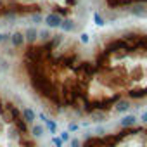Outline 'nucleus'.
Listing matches in <instances>:
<instances>
[{
    "instance_id": "423d86ee",
    "label": "nucleus",
    "mask_w": 147,
    "mask_h": 147,
    "mask_svg": "<svg viewBox=\"0 0 147 147\" xmlns=\"http://www.w3.org/2000/svg\"><path fill=\"white\" fill-rule=\"evenodd\" d=\"M61 30H62L64 33H71V31L76 30V24H75V21H73V19H62Z\"/></svg>"
},
{
    "instance_id": "20e7f679",
    "label": "nucleus",
    "mask_w": 147,
    "mask_h": 147,
    "mask_svg": "<svg viewBox=\"0 0 147 147\" xmlns=\"http://www.w3.org/2000/svg\"><path fill=\"white\" fill-rule=\"evenodd\" d=\"M21 118L30 125V123H33V121L36 119V113H35L31 107H24V109L21 111Z\"/></svg>"
},
{
    "instance_id": "39448f33",
    "label": "nucleus",
    "mask_w": 147,
    "mask_h": 147,
    "mask_svg": "<svg viewBox=\"0 0 147 147\" xmlns=\"http://www.w3.org/2000/svg\"><path fill=\"white\" fill-rule=\"evenodd\" d=\"M23 35H24V40H26L28 43H33V42H36V38H38V30H36L35 26H31V28H28Z\"/></svg>"
},
{
    "instance_id": "dca6fc26",
    "label": "nucleus",
    "mask_w": 147,
    "mask_h": 147,
    "mask_svg": "<svg viewBox=\"0 0 147 147\" xmlns=\"http://www.w3.org/2000/svg\"><path fill=\"white\" fill-rule=\"evenodd\" d=\"M52 142H54V145H55V147H62V145H64V142H62V140H61V137H57V135H54V137H52Z\"/></svg>"
},
{
    "instance_id": "f03ea898",
    "label": "nucleus",
    "mask_w": 147,
    "mask_h": 147,
    "mask_svg": "<svg viewBox=\"0 0 147 147\" xmlns=\"http://www.w3.org/2000/svg\"><path fill=\"white\" fill-rule=\"evenodd\" d=\"M128 11H130V14H133L137 18H142V19L147 18V5H144V4H133Z\"/></svg>"
},
{
    "instance_id": "412c9836",
    "label": "nucleus",
    "mask_w": 147,
    "mask_h": 147,
    "mask_svg": "<svg viewBox=\"0 0 147 147\" xmlns=\"http://www.w3.org/2000/svg\"><path fill=\"white\" fill-rule=\"evenodd\" d=\"M88 40H90V38H88V35H87V33H83V35H82V42H83V43H88Z\"/></svg>"
},
{
    "instance_id": "aec40b11",
    "label": "nucleus",
    "mask_w": 147,
    "mask_h": 147,
    "mask_svg": "<svg viewBox=\"0 0 147 147\" xmlns=\"http://www.w3.org/2000/svg\"><path fill=\"white\" fill-rule=\"evenodd\" d=\"M0 67H2L4 71H7V69H9V64H7V61H2V62H0Z\"/></svg>"
},
{
    "instance_id": "0eeeda50",
    "label": "nucleus",
    "mask_w": 147,
    "mask_h": 147,
    "mask_svg": "<svg viewBox=\"0 0 147 147\" xmlns=\"http://www.w3.org/2000/svg\"><path fill=\"white\" fill-rule=\"evenodd\" d=\"M137 125V118L133 114H126L123 119H121V126L123 128H130V126H135Z\"/></svg>"
},
{
    "instance_id": "f8f14e48",
    "label": "nucleus",
    "mask_w": 147,
    "mask_h": 147,
    "mask_svg": "<svg viewBox=\"0 0 147 147\" xmlns=\"http://www.w3.org/2000/svg\"><path fill=\"white\" fill-rule=\"evenodd\" d=\"M50 36H52V35H50V31H49V30H42V31H38V38H40L42 42H49V40H50Z\"/></svg>"
},
{
    "instance_id": "5701e85b",
    "label": "nucleus",
    "mask_w": 147,
    "mask_h": 147,
    "mask_svg": "<svg viewBox=\"0 0 147 147\" xmlns=\"http://www.w3.org/2000/svg\"><path fill=\"white\" fill-rule=\"evenodd\" d=\"M140 119H142V121H144V123H147V111H145V113H144V114H142V118H140Z\"/></svg>"
},
{
    "instance_id": "f3484780",
    "label": "nucleus",
    "mask_w": 147,
    "mask_h": 147,
    "mask_svg": "<svg viewBox=\"0 0 147 147\" xmlns=\"http://www.w3.org/2000/svg\"><path fill=\"white\" fill-rule=\"evenodd\" d=\"M69 142H71V147H82V142H80V138H71Z\"/></svg>"
},
{
    "instance_id": "2eb2a0df",
    "label": "nucleus",
    "mask_w": 147,
    "mask_h": 147,
    "mask_svg": "<svg viewBox=\"0 0 147 147\" xmlns=\"http://www.w3.org/2000/svg\"><path fill=\"white\" fill-rule=\"evenodd\" d=\"M94 121H99V123L106 121V114L104 113H94Z\"/></svg>"
},
{
    "instance_id": "6ab92c4d",
    "label": "nucleus",
    "mask_w": 147,
    "mask_h": 147,
    "mask_svg": "<svg viewBox=\"0 0 147 147\" xmlns=\"http://www.w3.org/2000/svg\"><path fill=\"white\" fill-rule=\"evenodd\" d=\"M11 38V35H7V33H0V43H4V42H7Z\"/></svg>"
},
{
    "instance_id": "9d476101",
    "label": "nucleus",
    "mask_w": 147,
    "mask_h": 147,
    "mask_svg": "<svg viewBox=\"0 0 147 147\" xmlns=\"http://www.w3.org/2000/svg\"><path fill=\"white\" fill-rule=\"evenodd\" d=\"M31 135H33L35 138L42 137V135H43V126H42V125H33V126H31Z\"/></svg>"
},
{
    "instance_id": "1a4fd4ad",
    "label": "nucleus",
    "mask_w": 147,
    "mask_h": 147,
    "mask_svg": "<svg viewBox=\"0 0 147 147\" xmlns=\"http://www.w3.org/2000/svg\"><path fill=\"white\" fill-rule=\"evenodd\" d=\"M130 107H131V106H130L128 100H119V102H116V107H114V109H116L118 113H126Z\"/></svg>"
},
{
    "instance_id": "6e6552de",
    "label": "nucleus",
    "mask_w": 147,
    "mask_h": 147,
    "mask_svg": "<svg viewBox=\"0 0 147 147\" xmlns=\"http://www.w3.org/2000/svg\"><path fill=\"white\" fill-rule=\"evenodd\" d=\"M62 40H64L62 35H54V36H50V40H49V49H55V47H59V45L62 43Z\"/></svg>"
},
{
    "instance_id": "f257e3e1",
    "label": "nucleus",
    "mask_w": 147,
    "mask_h": 147,
    "mask_svg": "<svg viewBox=\"0 0 147 147\" xmlns=\"http://www.w3.org/2000/svg\"><path fill=\"white\" fill-rule=\"evenodd\" d=\"M43 21H45V24H47L49 28H61V24H62V16L57 14V12H50V14L45 16Z\"/></svg>"
},
{
    "instance_id": "9b49d317",
    "label": "nucleus",
    "mask_w": 147,
    "mask_h": 147,
    "mask_svg": "<svg viewBox=\"0 0 147 147\" xmlns=\"http://www.w3.org/2000/svg\"><path fill=\"white\" fill-rule=\"evenodd\" d=\"M40 118H42V119H43V123H45V125H47V128H49V130H50V133H55V123H54V121H52V119H47V118H45V116H43V114H40Z\"/></svg>"
},
{
    "instance_id": "ddd939ff",
    "label": "nucleus",
    "mask_w": 147,
    "mask_h": 147,
    "mask_svg": "<svg viewBox=\"0 0 147 147\" xmlns=\"http://www.w3.org/2000/svg\"><path fill=\"white\" fill-rule=\"evenodd\" d=\"M30 21H31L33 24H40V23L43 21V16H42V14H31V16H30Z\"/></svg>"
},
{
    "instance_id": "4468645a",
    "label": "nucleus",
    "mask_w": 147,
    "mask_h": 147,
    "mask_svg": "<svg viewBox=\"0 0 147 147\" xmlns=\"http://www.w3.org/2000/svg\"><path fill=\"white\" fill-rule=\"evenodd\" d=\"M94 21H95V24H97V26H104V24H106L104 18H102L99 12H94Z\"/></svg>"
},
{
    "instance_id": "7ed1b4c3",
    "label": "nucleus",
    "mask_w": 147,
    "mask_h": 147,
    "mask_svg": "<svg viewBox=\"0 0 147 147\" xmlns=\"http://www.w3.org/2000/svg\"><path fill=\"white\" fill-rule=\"evenodd\" d=\"M9 40H11V43H12V45H14L16 49H19V47H23V45H24V42H26V40H24V35H23V33H19V31H16V33H12Z\"/></svg>"
},
{
    "instance_id": "a211bd4d",
    "label": "nucleus",
    "mask_w": 147,
    "mask_h": 147,
    "mask_svg": "<svg viewBox=\"0 0 147 147\" xmlns=\"http://www.w3.org/2000/svg\"><path fill=\"white\" fill-rule=\"evenodd\" d=\"M59 137H61V140H62V142H69V131H62Z\"/></svg>"
},
{
    "instance_id": "4be33fe9",
    "label": "nucleus",
    "mask_w": 147,
    "mask_h": 147,
    "mask_svg": "<svg viewBox=\"0 0 147 147\" xmlns=\"http://www.w3.org/2000/svg\"><path fill=\"white\" fill-rule=\"evenodd\" d=\"M78 130V125H69V130L67 131H76Z\"/></svg>"
}]
</instances>
